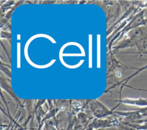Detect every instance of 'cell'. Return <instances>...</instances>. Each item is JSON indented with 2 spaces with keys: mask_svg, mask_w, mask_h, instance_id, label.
<instances>
[{
  "mask_svg": "<svg viewBox=\"0 0 147 130\" xmlns=\"http://www.w3.org/2000/svg\"><path fill=\"white\" fill-rule=\"evenodd\" d=\"M92 108H93V112L95 116L97 117H103L110 114L111 112L106 108L102 106L99 103H95Z\"/></svg>",
  "mask_w": 147,
  "mask_h": 130,
  "instance_id": "1",
  "label": "cell"
},
{
  "mask_svg": "<svg viewBox=\"0 0 147 130\" xmlns=\"http://www.w3.org/2000/svg\"><path fill=\"white\" fill-rule=\"evenodd\" d=\"M121 102L128 105H136L138 107H147V99L138 98V99H125L121 100Z\"/></svg>",
  "mask_w": 147,
  "mask_h": 130,
  "instance_id": "2",
  "label": "cell"
},
{
  "mask_svg": "<svg viewBox=\"0 0 147 130\" xmlns=\"http://www.w3.org/2000/svg\"><path fill=\"white\" fill-rule=\"evenodd\" d=\"M128 126L136 129V130H147V122H145L141 124H136L133 123H127Z\"/></svg>",
  "mask_w": 147,
  "mask_h": 130,
  "instance_id": "3",
  "label": "cell"
},
{
  "mask_svg": "<svg viewBox=\"0 0 147 130\" xmlns=\"http://www.w3.org/2000/svg\"><path fill=\"white\" fill-rule=\"evenodd\" d=\"M97 130H102V129H97Z\"/></svg>",
  "mask_w": 147,
  "mask_h": 130,
  "instance_id": "4",
  "label": "cell"
}]
</instances>
